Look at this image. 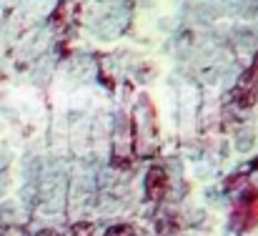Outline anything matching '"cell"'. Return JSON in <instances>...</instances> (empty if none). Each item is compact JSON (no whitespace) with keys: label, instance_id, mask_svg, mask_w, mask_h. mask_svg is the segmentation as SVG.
Segmentation results:
<instances>
[{"label":"cell","instance_id":"cell-1","mask_svg":"<svg viewBox=\"0 0 258 236\" xmlns=\"http://www.w3.org/2000/svg\"><path fill=\"white\" fill-rule=\"evenodd\" d=\"M233 224H236L241 231H248V229H253L258 224V191L256 188H248V191L236 201Z\"/></svg>","mask_w":258,"mask_h":236},{"label":"cell","instance_id":"cell-2","mask_svg":"<svg viewBox=\"0 0 258 236\" xmlns=\"http://www.w3.org/2000/svg\"><path fill=\"white\" fill-rule=\"evenodd\" d=\"M166 188H168V173L161 168V166H153L146 176V191L151 199H163L166 196Z\"/></svg>","mask_w":258,"mask_h":236},{"label":"cell","instance_id":"cell-3","mask_svg":"<svg viewBox=\"0 0 258 236\" xmlns=\"http://www.w3.org/2000/svg\"><path fill=\"white\" fill-rule=\"evenodd\" d=\"M138 231L133 229V226H128V224H115V226H110L105 236H136Z\"/></svg>","mask_w":258,"mask_h":236},{"label":"cell","instance_id":"cell-4","mask_svg":"<svg viewBox=\"0 0 258 236\" xmlns=\"http://www.w3.org/2000/svg\"><path fill=\"white\" fill-rule=\"evenodd\" d=\"M38 236H58V234H55V231H40Z\"/></svg>","mask_w":258,"mask_h":236},{"label":"cell","instance_id":"cell-5","mask_svg":"<svg viewBox=\"0 0 258 236\" xmlns=\"http://www.w3.org/2000/svg\"><path fill=\"white\" fill-rule=\"evenodd\" d=\"M253 168H258V158H256V161H253Z\"/></svg>","mask_w":258,"mask_h":236}]
</instances>
